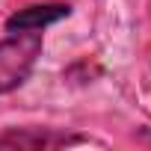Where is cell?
Listing matches in <instances>:
<instances>
[{"mask_svg": "<svg viewBox=\"0 0 151 151\" xmlns=\"http://www.w3.org/2000/svg\"><path fill=\"white\" fill-rule=\"evenodd\" d=\"M42 47V30H15L0 42V95H9L30 80Z\"/></svg>", "mask_w": 151, "mask_h": 151, "instance_id": "1", "label": "cell"}, {"mask_svg": "<svg viewBox=\"0 0 151 151\" xmlns=\"http://www.w3.org/2000/svg\"><path fill=\"white\" fill-rule=\"evenodd\" d=\"M92 142L83 133H68L59 127H12L0 133V148H30V151H45V148H68V145H83Z\"/></svg>", "mask_w": 151, "mask_h": 151, "instance_id": "2", "label": "cell"}, {"mask_svg": "<svg viewBox=\"0 0 151 151\" xmlns=\"http://www.w3.org/2000/svg\"><path fill=\"white\" fill-rule=\"evenodd\" d=\"M71 15V6L68 3H39V6H27L15 15L6 18V30L15 33V30H45L62 18Z\"/></svg>", "mask_w": 151, "mask_h": 151, "instance_id": "3", "label": "cell"}]
</instances>
